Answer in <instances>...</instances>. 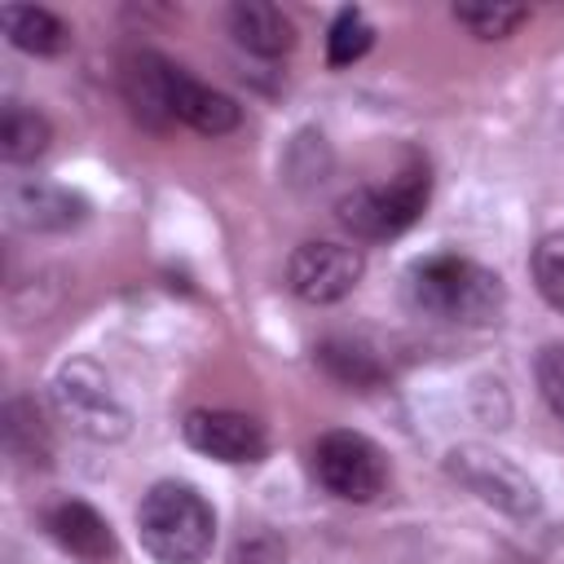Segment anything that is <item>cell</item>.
<instances>
[{"label":"cell","mask_w":564,"mask_h":564,"mask_svg":"<svg viewBox=\"0 0 564 564\" xmlns=\"http://www.w3.org/2000/svg\"><path fill=\"white\" fill-rule=\"evenodd\" d=\"M405 295L419 313L436 322H458V326H489L507 304L502 278L454 251L414 260L405 273Z\"/></svg>","instance_id":"1"},{"label":"cell","mask_w":564,"mask_h":564,"mask_svg":"<svg viewBox=\"0 0 564 564\" xmlns=\"http://www.w3.org/2000/svg\"><path fill=\"white\" fill-rule=\"evenodd\" d=\"M44 529H48V538H53L62 551H70V555L84 560V564H106V560L115 555V533H110V524L101 520L97 507H88V502H79V498L53 502V507L44 511Z\"/></svg>","instance_id":"10"},{"label":"cell","mask_w":564,"mask_h":564,"mask_svg":"<svg viewBox=\"0 0 564 564\" xmlns=\"http://www.w3.org/2000/svg\"><path fill=\"white\" fill-rule=\"evenodd\" d=\"M427 194H432L427 163H410L388 185H361V189L344 194L339 198V225L361 242L397 238L423 216Z\"/></svg>","instance_id":"3"},{"label":"cell","mask_w":564,"mask_h":564,"mask_svg":"<svg viewBox=\"0 0 564 564\" xmlns=\"http://www.w3.org/2000/svg\"><path fill=\"white\" fill-rule=\"evenodd\" d=\"M229 564H286V546L269 529H251L229 546Z\"/></svg>","instance_id":"20"},{"label":"cell","mask_w":564,"mask_h":564,"mask_svg":"<svg viewBox=\"0 0 564 564\" xmlns=\"http://www.w3.org/2000/svg\"><path fill=\"white\" fill-rule=\"evenodd\" d=\"M366 273V256L352 242H335V238H313L300 242L286 260V286L304 300V304H335L344 300Z\"/></svg>","instance_id":"7"},{"label":"cell","mask_w":564,"mask_h":564,"mask_svg":"<svg viewBox=\"0 0 564 564\" xmlns=\"http://www.w3.org/2000/svg\"><path fill=\"white\" fill-rule=\"evenodd\" d=\"M13 216L18 225L26 229H48V234H62V229H75L88 220V198L66 189V185H44V181H31L22 189H13Z\"/></svg>","instance_id":"12"},{"label":"cell","mask_w":564,"mask_h":564,"mask_svg":"<svg viewBox=\"0 0 564 564\" xmlns=\"http://www.w3.org/2000/svg\"><path fill=\"white\" fill-rule=\"evenodd\" d=\"M538 388H542L551 414L564 423V348L560 344H546L538 352Z\"/></svg>","instance_id":"21"},{"label":"cell","mask_w":564,"mask_h":564,"mask_svg":"<svg viewBox=\"0 0 564 564\" xmlns=\"http://www.w3.org/2000/svg\"><path fill=\"white\" fill-rule=\"evenodd\" d=\"M53 401L93 441H123L132 427L128 405L115 397L110 379L93 361H66L53 379Z\"/></svg>","instance_id":"6"},{"label":"cell","mask_w":564,"mask_h":564,"mask_svg":"<svg viewBox=\"0 0 564 564\" xmlns=\"http://www.w3.org/2000/svg\"><path fill=\"white\" fill-rule=\"evenodd\" d=\"M445 471H449L463 489H471L480 502L498 507V511L511 516V520H529V516L542 511L538 480H533L524 467H516L507 454L489 449V445H454V449L445 454Z\"/></svg>","instance_id":"4"},{"label":"cell","mask_w":564,"mask_h":564,"mask_svg":"<svg viewBox=\"0 0 564 564\" xmlns=\"http://www.w3.org/2000/svg\"><path fill=\"white\" fill-rule=\"evenodd\" d=\"M137 538L159 564H203L216 546V511L185 480H159L137 507Z\"/></svg>","instance_id":"2"},{"label":"cell","mask_w":564,"mask_h":564,"mask_svg":"<svg viewBox=\"0 0 564 564\" xmlns=\"http://www.w3.org/2000/svg\"><path fill=\"white\" fill-rule=\"evenodd\" d=\"M370 44H375L370 18L361 9H339L335 22H330V31H326V62L335 70L339 66H352V62H361L370 53Z\"/></svg>","instance_id":"16"},{"label":"cell","mask_w":564,"mask_h":564,"mask_svg":"<svg viewBox=\"0 0 564 564\" xmlns=\"http://www.w3.org/2000/svg\"><path fill=\"white\" fill-rule=\"evenodd\" d=\"M53 141V128L40 110H26V106H9L4 119H0V154L9 163H31L48 150Z\"/></svg>","instance_id":"15"},{"label":"cell","mask_w":564,"mask_h":564,"mask_svg":"<svg viewBox=\"0 0 564 564\" xmlns=\"http://www.w3.org/2000/svg\"><path fill=\"white\" fill-rule=\"evenodd\" d=\"M167 106H172V119L176 123H185V128H194L203 137H225L242 119V110H238V101L229 93L194 79L181 66H172V79H167Z\"/></svg>","instance_id":"9"},{"label":"cell","mask_w":564,"mask_h":564,"mask_svg":"<svg viewBox=\"0 0 564 564\" xmlns=\"http://www.w3.org/2000/svg\"><path fill=\"white\" fill-rule=\"evenodd\" d=\"M181 436L194 454L216 463H260L269 449L264 427L238 410H189L181 423Z\"/></svg>","instance_id":"8"},{"label":"cell","mask_w":564,"mask_h":564,"mask_svg":"<svg viewBox=\"0 0 564 564\" xmlns=\"http://www.w3.org/2000/svg\"><path fill=\"white\" fill-rule=\"evenodd\" d=\"M317 361H322L339 383H352V388H370V383H379V366H375V357H370L366 348L348 344V339H326V344L317 348Z\"/></svg>","instance_id":"17"},{"label":"cell","mask_w":564,"mask_h":564,"mask_svg":"<svg viewBox=\"0 0 564 564\" xmlns=\"http://www.w3.org/2000/svg\"><path fill=\"white\" fill-rule=\"evenodd\" d=\"M529 269H533V282H538L542 300H546L555 313H564V229L538 238Z\"/></svg>","instance_id":"18"},{"label":"cell","mask_w":564,"mask_h":564,"mask_svg":"<svg viewBox=\"0 0 564 564\" xmlns=\"http://www.w3.org/2000/svg\"><path fill=\"white\" fill-rule=\"evenodd\" d=\"M167 79H172V62H167V57L145 53V48L123 57V70H119L123 101L132 106V115H137L145 128H167V123H176V119H172V106H167Z\"/></svg>","instance_id":"11"},{"label":"cell","mask_w":564,"mask_h":564,"mask_svg":"<svg viewBox=\"0 0 564 564\" xmlns=\"http://www.w3.org/2000/svg\"><path fill=\"white\" fill-rule=\"evenodd\" d=\"M229 31L256 57H282L295 44L291 18L278 4H269V0H242V4H234L229 9Z\"/></svg>","instance_id":"13"},{"label":"cell","mask_w":564,"mask_h":564,"mask_svg":"<svg viewBox=\"0 0 564 564\" xmlns=\"http://www.w3.org/2000/svg\"><path fill=\"white\" fill-rule=\"evenodd\" d=\"M524 18L529 9L520 4H454V22H463L480 40H507Z\"/></svg>","instance_id":"19"},{"label":"cell","mask_w":564,"mask_h":564,"mask_svg":"<svg viewBox=\"0 0 564 564\" xmlns=\"http://www.w3.org/2000/svg\"><path fill=\"white\" fill-rule=\"evenodd\" d=\"M0 22H4L9 44L22 53H35V57H53L70 44V26L53 9H40V4H9L0 13Z\"/></svg>","instance_id":"14"},{"label":"cell","mask_w":564,"mask_h":564,"mask_svg":"<svg viewBox=\"0 0 564 564\" xmlns=\"http://www.w3.org/2000/svg\"><path fill=\"white\" fill-rule=\"evenodd\" d=\"M313 471L326 485V494L344 502H375L388 485L383 449L370 436L348 432V427H335L313 445Z\"/></svg>","instance_id":"5"}]
</instances>
